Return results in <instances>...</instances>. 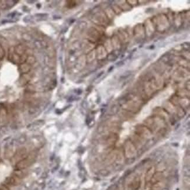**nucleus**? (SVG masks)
<instances>
[{
	"label": "nucleus",
	"instance_id": "obj_1",
	"mask_svg": "<svg viewBox=\"0 0 190 190\" xmlns=\"http://www.w3.org/2000/svg\"><path fill=\"white\" fill-rule=\"evenodd\" d=\"M36 158L24 143L0 145V190H29L39 175Z\"/></svg>",
	"mask_w": 190,
	"mask_h": 190
},
{
	"label": "nucleus",
	"instance_id": "obj_2",
	"mask_svg": "<svg viewBox=\"0 0 190 190\" xmlns=\"http://www.w3.org/2000/svg\"><path fill=\"white\" fill-rule=\"evenodd\" d=\"M124 153L127 159H133L138 154L136 146L131 141L128 140L124 146Z\"/></svg>",
	"mask_w": 190,
	"mask_h": 190
},
{
	"label": "nucleus",
	"instance_id": "obj_3",
	"mask_svg": "<svg viewBox=\"0 0 190 190\" xmlns=\"http://www.w3.org/2000/svg\"><path fill=\"white\" fill-rule=\"evenodd\" d=\"M140 186V179L138 176H135L128 184L129 190H138Z\"/></svg>",
	"mask_w": 190,
	"mask_h": 190
},
{
	"label": "nucleus",
	"instance_id": "obj_4",
	"mask_svg": "<svg viewBox=\"0 0 190 190\" xmlns=\"http://www.w3.org/2000/svg\"><path fill=\"white\" fill-rule=\"evenodd\" d=\"M164 178V175H163V173L161 172H156L155 173V174L153 175L149 184V186L148 187H150L156 183H158L159 181H163V179Z\"/></svg>",
	"mask_w": 190,
	"mask_h": 190
},
{
	"label": "nucleus",
	"instance_id": "obj_5",
	"mask_svg": "<svg viewBox=\"0 0 190 190\" xmlns=\"http://www.w3.org/2000/svg\"><path fill=\"white\" fill-rule=\"evenodd\" d=\"M155 172H155V166H151L147 170L145 174V184L147 187L149 186V184Z\"/></svg>",
	"mask_w": 190,
	"mask_h": 190
},
{
	"label": "nucleus",
	"instance_id": "obj_6",
	"mask_svg": "<svg viewBox=\"0 0 190 190\" xmlns=\"http://www.w3.org/2000/svg\"><path fill=\"white\" fill-rule=\"evenodd\" d=\"M117 140H118V137L116 135H111L105 140L106 144L108 146L114 145V144H115Z\"/></svg>",
	"mask_w": 190,
	"mask_h": 190
},
{
	"label": "nucleus",
	"instance_id": "obj_7",
	"mask_svg": "<svg viewBox=\"0 0 190 190\" xmlns=\"http://www.w3.org/2000/svg\"><path fill=\"white\" fill-rule=\"evenodd\" d=\"M164 187V183L163 181L156 183L150 186V190H161Z\"/></svg>",
	"mask_w": 190,
	"mask_h": 190
}]
</instances>
